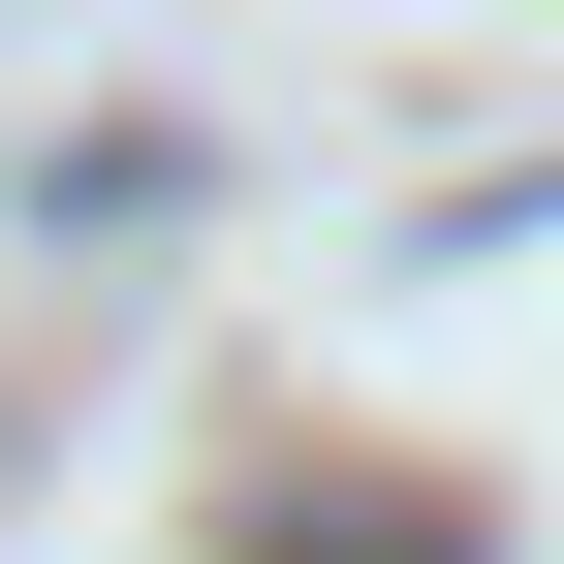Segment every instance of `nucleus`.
<instances>
[{"label":"nucleus","instance_id":"f257e3e1","mask_svg":"<svg viewBox=\"0 0 564 564\" xmlns=\"http://www.w3.org/2000/svg\"><path fill=\"white\" fill-rule=\"evenodd\" d=\"M345 533H377V502H345ZM377 564H440V533H377Z\"/></svg>","mask_w":564,"mask_h":564}]
</instances>
